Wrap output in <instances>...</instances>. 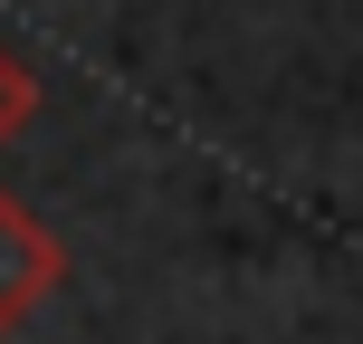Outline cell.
<instances>
[{
	"label": "cell",
	"instance_id": "1",
	"mask_svg": "<svg viewBox=\"0 0 363 344\" xmlns=\"http://www.w3.org/2000/svg\"><path fill=\"white\" fill-rule=\"evenodd\" d=\"M48 287H57V239L38 230V220L19 211L10 192H0V335H10Z\"/></svg>",
	"mask_w": 363,
	"mask_h": 344
},
{
	"label": "cell",
	"instance_id": "2",
	"mask_svg": "<svg viewBox=\"0 0 363 344\" xmlns=\"http://www.w3.org/2000/svg\"><path fill=\"white\" fill-rule=\"evenodd\" d=\"M29 115H38V77H29L19 48H0V134H19Z\"/></svg>",
	"mask_w": 363,
	"mask_h": 344
}]
</instances>
